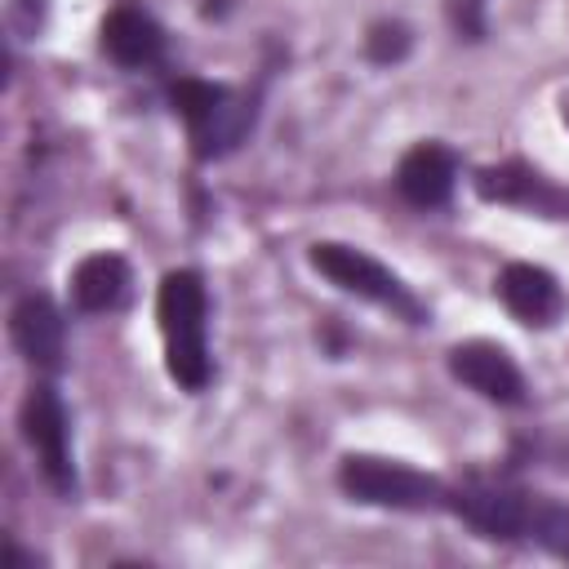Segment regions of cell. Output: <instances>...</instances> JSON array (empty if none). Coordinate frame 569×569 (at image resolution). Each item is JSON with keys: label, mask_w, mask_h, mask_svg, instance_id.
Wrapping results in <instances>:
<instances>
[{"label": "cell", "mask_w": 569, "mask_h": 569, "mask_svg": "<svg viewBox=\"0 0 569 569\" xmlns=\"http://www.w3.org/2000/svg\"><path fill=\"white\" fill-rule=\"evenodd\" d=\"M311 267H316L325 280H333L342 293H356V298H365V302L391 307V311H400L409 325H422V307L413 302V293H409L378 258H369L365 249H351V244H338V240H320V244H311Z\"/></svg>", "instance_id": "4"}, {"label": "cell", "mask_w": 569, "mask_h": 569, "mask_svg": "<svg viewBox=\"0 0 569 569\" xmlns=\"http://www.w3.org/2000/svg\"><path fill=\"white\" fill-rule=\"evenodd\" d=\"M365 53L373 62H400L409 53V27L405 22H378L365 40Z\"/></svg>", "instance_id": "15"}, {"label": "cell", "mask_w": 569, "mask_h": 569, "mask_svg": "<svg viewBox=\"0 0 569 569\" xmlns=\"http://www.w3.org/2000/svg\"><path fill=\"white\" fill-rule=\"evenodd\" d=\"M129 293V262L120 253H89L71 271V302L89 316L116 311Z\"/></svg>", "instance_id": "13"}, {"label": "cell", "mask_w": 569, "mask_h": 569, "mask_svg": "<svg viewBox=\"0 0 569 569\" xmlns=\"http://www.w3.org/2000/svg\"><path fill=\"white\" fill-rule=\"evenodd\" d=\"M160 338H164V365L169 378L187 391H204L213 360H209V298L200 271H169L156 293Z\"/></svg>", "instance_id": "1"}, {"label": "cell", "mask_w": 569, "mask_h": 569, "mask_svg": "<svg viewBox=\"0 0 569 569\" xmlns=\"http://www.w3.org/2000/svg\"><path fill=\"white\" fill-rule=\"evenodd\" d=\"M480 4H485V0H449L458 31H462V36H471V40L485 31V22H480Z\"/></svg>", "instance_id": "17"}, {"label": "cell", "mask_w": 569, "mask_h": 569, "mask_svg": "<svg viewBox=\"0 0 569 569\" xmlns=\"http://www.w3.org/2000/svg\"><path fill=\"white\" fill-rule=\"evenodd\" d=\"M9 333H13V347L22 351L27 365H36V369H44V373H58V369H62V356H67V325H62V311H58L44 293L18 298V307L9 311Z\"/></svg>", "instance_id": "8"}, {"label": "cell", "mask_w": 569, "mask_h": 569, "mask_svg": "<svg viewBox=\"0 0 569 569\" xmlns=\"http://www.w3.org/2000/svg\"><path fill=\"white\" fill-rule=\"evenodd\" d=\"M22 436L40 462V476L58 498L76 493V462H71V422L67 405L49 382H36L22 400Z\"/></svg>", "instance_id": "5"}, {"label": "cell", "mask_w": 569, "mask_h": 569, "mask_svg": "<svg viewBox=\"0 0 569 569\" xmlns=\"http://www.w3.org/2000/svg\"><path fill=\"white\" fill-rule=\"evenodd\" d=\"M529 533H533L551 556L569 560V507H560V502H533Z\"/></svg>", "instance_id": "14"}, {"label": "cell", "mask_w": 569, "mask_h": 569, "mask_svg": "<svg viewBox=\"0 0 569 569\" xmlns=\"http://www.w3.org/2000/svg\"><path fill=\"white\" fill-rule=\"evenodd\" d=\"M453 182H458V160L440 142H418L413 151H405L396 169V191L413 209H440L453 196Z\"/></svg>", "instance_id": "11"}, {"label": "cell", "mask_w": 569, "mask_h": 569, "mask_svg": "<svg viewBox=\"0 0 569 569\" xmlns=\"http://www.w3.org/2000/svg\"><path fill=\"white\" fill-rule=\"evenodd\" d=\"M4 9H9V22L27 36H36V27L44 22V0H9Z\"/></svg>", "instance_id": "16"}, {"label": "cell", "mask_w": 569, "mask_h": 569, "mask_svg": "<svg viewBox=\"0 0 569 569\" xmlns=\"http://www.w3.org/2000/svg\"><path fill=\"white\" fill-rule=\"evenodd\" d=\"M498 298L520 325H551L565 311V293L547 267L533 262H511L498 276Z\"/></svg>", "instance_id": "12"}, {"label": "cell", "mask_w": 569, "mask_h": 569, "mask_svg": "<svg viewBox=\"0 0 569 569\" xmlns=\"http://www.w3.org/2000/svg\"><path fill=\"white\" fill-rule=\"evenodd\" d=\"M445 507L458 520H467L476 533L498 538V542L529 533V520H533V498L525 489H516L507 480H489V476H471V480L453 485Z\"/></svg>", "instance_id": "6"}, {"label": "cell", "mask_w": 569, "mask_h": 569, "mask_svg": "<svg viewBox=\"0 0 569 569\" xmlns=\"http://www.w3.org/2000/svg\"><path fill=\"white\" fill-rule=\"evenodd\" d=\"M98 40H102V53H107L116 67H129V71L156 67V62L164 58V27H160L147 9H138V4H116V9L102 18Z\"/></svg>", "instance_id": "10"}, {"label": "cell", "mask_w": 569, "mask_h": 569, "mask_svg": "<svg viewBox=\"0 0 569 569\" xmlns=\"http://www.w3.org/2000/svg\"><path fill=\"white\" fill-rule=\"evenodd\" d=\"M338 485L347 498L365 507H391V511H436L449 502V489L436 476L391 458H373V453H347L338 467Z\"/></svg>", "instance_id": "3"}, {"label": "cell", "mask_w": 569, "mask_h": 569, "mask_svg": "<svg viewBox=\"0 0 569 569\" xmlns=\"http://www.w3.org/2000/svg\"><path fill=\"white\" fill-rule=\"evenodd\" d=\"M169 98H173V111L187 120L200 160L236 151L244 142V133L253 129V98H244V93H236L227 84L182 76L169 89Z\"/></svg>", "instance_id": "2"}, {"label": "cell", "mask_w": 569, "mask_h": 569, "mask_svg": "<svg viewBox=\"0 0 569 569\" xmlns=\"http://www.w3.org/2000/svg\"><path fill=\"white\" fill-rule=\"evenodd\" d=\"M476 191L485 200H498V204H520V209H533L542 218H565L569 213V191H560L551 178H542L538 169L520 164V160H507V164H489L476 173Z\"/></svg>", "instance_id": "9"}, {"label": "cell", "mask_w": 569, "mask_h": 569, "mask_svg": "<svg viewBox=\"0 0 569 569\" xmlns=\"http://www.w3.org/2000/svg\"><path fill=\"white\" fill-rule=\"evenodd\" d=\"M449 373L493 405H525V373L498 342H458L449 351Z\"/></svg>", "instance_id": "7"}]
</instances>
